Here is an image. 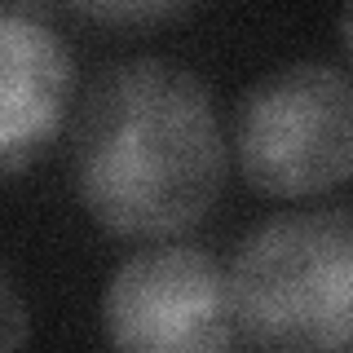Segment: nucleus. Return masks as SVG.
<instances>
[{
    "instance_id": "obj_8",
    "label": "nucleus",
    "mask_w": 353,
    "mask_h": 353,
    "mask_svg": "<svg viewBox=\"0 0 353 353\" xmlns=\"http://www.w3.org/2000/svg\"><path fill=\"white\" fill-rule=\"evenodd\" d=\"M340 40H345V58L353 66V0L345 5V18H340Z\"/></svg>"
},
{
    "instance_id": "obj_4",
    "label": "nucleus",
    "mask_w": 353,
    "mask_h": 353,
    "mask_svg": "<svg viewBox=\"0 0 353 353\" xmlns=\"http://www.w3.org/2000/svg\"><path fill=\"white\" fill-rule=\"evenodd\" d=\"M102 331L128 353H221L243 345L230 270L199 248H141L110 274Z\"/></svg>"
},
{
    "instance_id": "obj_5",
    "label": "nucleus",
    "mask_w": 353,
    "mask_h": 353,
    "mask_svg": "<svg viewBox=\"0 0 353 353\" xmlns=\"http://www.w3.org/2000/svg\"><path fill=\"white\" fill-rule=\"evenodd\" d=\"M71 53L44 22L0 18V172L14 181L58 137L71 102Z\"/></svg>"
},
{
    "instance_id": "obj_2",
    "label": "nucleus",
    "mask_w": 353,
    "mask_h": 353,
    "mask_svg": "<svg viewBox=\"0 0 353 353\" xmlns=\"http://www.w3.org/2000/svg\"><path fill=\"white\" fill-rule=\"evenodd\" d=\"M239 340L252 349H353V212L274 216L230 261Z\"/></svg>"
},
{
    "instance_id": "obj_1",
    "label": "nucleus",
    "mask_w": 353,
    "mask_h": 353,
    "mask_svg": "<svg viewBox=\"0 0 353 353\" xmlns=\"http://www.w3.org/2000/svg\"><path fill=\"white\" fill-rule=\"evenodd\" d=\"M230 146L212 93L172 58H128L88 84L71 124L84 212L115 239H176L221 199Z\"/></svg>"
},
{
    "instance_id": "obj_6",
    "label": "nucleus",
    "mask_w": 353,
    "mask_h": 353,
    "mask_svg": "<svg viewBox=\"0 0 353 353\" xmlns=\"http://www.w3.org/2000/svg\"><path fill=\"white\" fill-rule=\"evenodd\" d=\"M199 0H71L84 18L102 22V27H154L176 14H185Z\"/></svg>"
},
{
    "instance_id": "obj_7",
    "label": "nucleus",
    "mask_w": 353,
    "mask_h": 353,
    "mask_svg": "<svg viewBox=\"0 0 353 353\" xmlns=\"http://www.w3.org/2000/svg\"><path fill=\"white\" fill-rule=\"evenodd\" d=\"M0 301H5V336H0V345L5 349H18L22 345V305L14 296V283H0Z\"/></svg>"
},
{
    "instance_id": "obj_3",
    "label": "nucleus",
    "mask_w": 353,
    "mask_h": 353,
    "mask_svg": "<svg viewBox=\"0 0 353 353\" xmlns=\"http://www.w3.org/2000/svg\"><path fill=\"white\" fill-rule=\"evenodd\" d=\"M230 141L256 194L336 190L353 181V80L327 62L274 66L239 97Z\"/></svg>"
}]
</instances>
